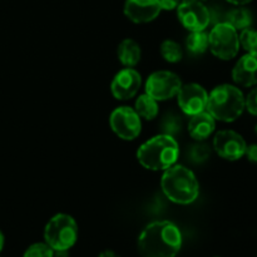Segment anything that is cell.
Returning <instances> with one entry per match:
<instances>
[{
    "label": "cell",
    "instance_id": "cell-1",
    "mask_svg": "<svg viewBox=\"0 0 257 257\" xmlns=\"http://www.w3.org/2000/svg\"><path fill=\"white\" fill-rule=\"evenodd\" d=\"M182 247V233L171 221H156L143 228L138 237L142 257H176Z\"/></svg>",
    "mask_w": 257,
    "mask_h": 257
},
{
    "label": "cell",
    "instance_id": "cell-2",
    "mask_svg": "<svg viewBox=\"0 0 257 257\" xmlns=\"http://www.w3.org/2000/svg\"><path fill=\"white\" fill-rule=\"evenodd\" d=\"M161 186L166 197L178 205H188L196 201L200 193V185L192 171L185 166H171L165 170Z\"/></svg>",
    "mask_w": 257,
    "mask_h": 257
},
{
    "label": "cell",
    "instance_id": "cell-3",
    "mask_svg": "<svg viewBox=\"0 0 257 257\" xmlns=\"http://www.w3.org/2000/svg\"><path fill=\"white\" fill-rule=\"evenodd\" d=\"M180 156V148L171 136L160 135L143 143L137 152L141 165L147 170H167L173 166Z\"/></svg>",
    "mask_w": 257,
    "mask_h": 257
},
{
    "label": "cell",
    "instance_id": "cell-4",
    "mask_svg": "<svg viewBox=\"0 0 257 257\" xmlns=\"http://www.w3.org/2000/svg\"><path fill=\"white\" fill-rule=\"evenodd\" d=\"M206 109L215 119L233 122L245 110V97L235 85H218L208 95Z\"/></svg>",
    "mask_w": 257,
    "mask_h": 257
},
{
    "label": "cell",
    "instance_id": "cell-5",
    "mask_svg": "<svg viewBox=\"0 0 257 257\" xmlns=\"http://www.w3.org/2000/svg\"><path fill=\"white\" fill-rule=\"evenodd\" d=\"M78 238V226L67 213H58L50 218L44 230V240L54 251L69 250Z\"/></svg>",
    "mask_w": 257,
    "mask_h": 257
},
{
    "label": "cell",
    "instance_id": "cell-6",
    "mask_svg": "<svg viewBox=\"0 0 257 257\" xmlns=\"http://www.w3.org/2000/svg\"><path fill=\"white\" fill-rule=\"evenodd\" d=\"M208 47L215 57L230 60L237 55L240 49L237 30L228 23H218L208 34Z\"/></svg>",
    "mask_w": 257,
    "mask_h": 257
},
{
    "label": "cell",
    "instance_id": "cell-7",
    "mask_svg": "<svg viewBox=\"0 0 257 257\" xmlns=\"http://www.w3.org/2000/svg\"><path fill=\"white\" fill-rule=\"evenodd\" d=\"M181 24L190 32H202L211 22L208 8L201 0H183L177 7Z\"/></svg>",
    "mask_w": 257,
    "mask_h": 257
},
{
    "label": "cell",
    "instance_id": "cell-8",
    "mask_svg": "<svg viewBox=\"0 0 257 257\" xmlns=\"http://www.w3.org/2000/svg\"><path fill=\"white\" fill-rule=\"evenodd\" d=\"M182 87L180 77L168 70H160L150 75L146 83V93L156 100H166L175 97Z\"/></svg>",
    "mask_w": 257,
    "mask_h": 257
},
{
    "label": "cell",
    "instance_id": "cell-9",
    "mask_svg": "<svg viewBox=\"0 0 257 257\" xmlns=\"http://www.w3.org/2000/svg\"><path fill=\"white\" fill-rule=\"evenodd\" d=\"M109 123L113 132L124 141H133L137 138L142 130L140 115L130 107H119L113 110Z\"/></svg>",
    "mask_w": 257,
    "mask_h": 257
},
{
    "label": "cell",
    "instance_id": "cell-10",
    "mask_svg": "<svg viewBox=\"0 0 257 257\" xmlns=\"http://www.w3.org/2000/svg\"><path fill=\"white\" fill-rule=\"evenodd\" d=\"M245 140L235 131L225 130L216 133L213 140V148L221 158L227 161H237L245 156Z\"/></svg>",
    "mask_w": 257,
    "mask_h": 257
},
{
    "label": "cell",
    "instance_id": "cell-11",
    "mask_svg": "<svg viewBox=\"0 0 257 257\" xmlns=\"http://www.w3.org/2000/svg\"><path fill=\"white\" fill-rule=\"evenodd\" d=\"M178 104L188 115L197 114L206 110L208 94L205 88L196 83H190L181 87L178 90Z\"/></svg>",
    "mask_w": 257,
    "mask_h": 257
},
{
    "label": "cell",
    "instance_id": "cell-12",
    "mask_svg": "<svg viewBox=\"0 0 257 257\" xmlns=\"http://www.w3.org/2000/svg\"><path fill=\"white\" fill-rule=\"evenodd\" d=\"M141 84H142V78H141L140 73L132 68H125V69L118 72L113 78L110 89H112V94L114 95V98L125 100L131 99L137 94Z\"/></svg>",
    "mask_w": 257,
    "mask_h": 257
},
{
    "label": "cell",
    "instance_id": "cell-13",
    "mask_svg": "<svg viewBox=\"0 0 257 257\" xmlns=\"http://www.w3.org/2000/svg\"><path fill=\"white\" fill-rule=\"evenodd\" d=\"M124 15L136 24H145L158 18L162 9L158 0H125Z\"/></svg>",
    "mask_w": 257,
    "mask_h": 257
},
{
    "label": "cell",
    "instance_id": "cell-14",
    "mask_svg": "<svg viewBox=\"0 0 257 257\" xmlns=\"http://www.w3.org/2000/svg\"><path fill=\"white\" fill-rule=\"evenodd\" d=\"M232 79L241 87L257 84V52L247 53L238 59L232 70Z\"/></svg>",
    "mask_w": 257,
    "mask_h": 257
},
{
    "label": "cell",
    "instance_id": "cell-15",
    "mask_svg": "<svg viewBox=\"0 0 257 257\" xmlns=\"http://www.w3.org/2000/svg\"><path fill=\"white\" fill-rule=\"evenodd\" d=\"M215 118L207 110L191 115L188 122V132L196 141H203L210 137L215 131Z\"/></svg>",
    "mask_w": 257,
    "mask_h": 257
},
{
    "label": "cell",
    "instance_id": "cell-16",
    "mask_svg": "<svg viewBox=\"0 0 257 257\" xmlns=\"http://www.w3.org/2000/svg\"><path fill=\"white\" fill-rule=\"evenodd\" d=\"M118 59L124 67L132 68L138 64L141 60V47L136 40L133 39H124L118 45Z\"/></svg>",
    "mask_w": 257,
    "mask_h": 257
},
{
    "label": "cell",
    "instance_id": "cell-17",
    "mask_svg": "<svg viewBox=\"0 0 257 257\" xmlns=\"http://www.w3.org/2000/svg\"><path fill=\"white\" fill-rule=\"evenodd\" d=\"M226 23H228L236 30H243L246 28H250L252 24V14L250 10L245 8H236L228 12Z\"/></svg>",
    "mask_w": 257,
    "mask_h": 257
},
{
    "label": "cell",
    "instance_id": "cell-18",
    "mask_svg": "<svg viewBox=\"0 0 257 257\" xmlns=\"http://www.w3.org/2000/svg\"><path fill=\"white\" fill-rule=\"evenodd\" d=\"M135 110L140 117L146 118V119H153L158 114V103L155 98L146 93L137 98Z\"/></svg>",
    "mask_w": 257,
    "mask_h": 257
},
{
    "label": "cell",
    "instance_id": "cell-19",
    "mask_svg": "<svg viewBox=\"0 0 257 257\" xmlns=\"http://www.w3.org/2000/svg\"><path fill=\"white\" fill-rule=\"evenodd\" d=\"M186 47L190 53L195 55L203 54L208 48V35L205 30L202 32H191L186 39Z\"/></svg>",
    "mask_w": 257,
    "mask_h": 257
},
{
    "label": "cell",
    "instance_id": "cell-20",
    "mask_svg": "<svg viewBox=\"0 0 257 257\" xmlns=\"http://www.w3.org/2000/svg\"><path fill=\"white\" fill-rule=\"evenodd\" d=\"M161 54H162L163 59L168 63H178L183 57L182 48L180 44L173 40H165L161 45Z\"/></svg>",
    "mask_w": 257,
    "mask_h": 257
},
{
    "label": "cell",
    "instance_id": "cell-21",
    "mask_svg": "<svg viewBox=\"0 0 257 257\" xmlns=\"http://www.w3.org/2000/svg\"><path fill=\"white\" fill-rule=\"evenodd\" d=\"M211 156V148L210 146L206 145V143H201L198 141V143L191 146L190 151H188V157H190L191 162L196 163V165H200V163L206 162V161L210 158Z\"/></svg>",
    "mask_w": 257,
    "mask_h": 257
},
{
    "label": "cell",
    "instance_id": "cell-22",
    "mask_svg": "<svg viewBox=\"0 0 257 257\" xmlns=\"http://www.w3.org/2000/svg\"><path fill=\"white\" fill-rule=\"evenodd\" d=\"M238 43L247 53L257 52V30L251 27L241 30V34L238 35Z\"/></svg>",
    "mask_w": 257,
    "mask_h": 257
},
{
    "label": "cell",
    "instance_id": "cell-23",
    "mask_svg": "<svg viewBox=\"0 0 257 257\" xmlns=\"http://www.w3.org/2000/svg\"><path fill=\"white\" fill-rule=\"evenodd\" d=\"M161 128H162L163 135L175 137L176 135H178L181 132V128H182L181 118L176 114L165 115L162 123H161Z\"/></svg>",
    "mask_w": 257,
    "mask_h": 257
},
{
    "label": "cell",
    "instance_id": "cell-24",
    "mask_svg": "<svg viewBox=\"0 0 257 257\" xmlns=\"http://www.w3.org/2000/svg\"><path fill=\"white\" fill-rule=\"evenodd\" d=\"M54 250L47 242H37L25 250L23 257H53Z\"/></svg>",
    "mask_w": 257,
    "mask_h": 257
},
{
    "label": "cell",
    "instance_id": "cell-25",
    "mask_svg": "<svg viewBox=\"0 0 257 257\" xmlns=\"http://www.w3.org/2000/svg\"><path fill=\"white\" fill-rule=\"evenodd\" d=\"M245 108L251 114L257 115V87L248 93L245 98Z\"/></svg>",
    "mask_w": 257,
    "mask_h": 257
},
{
    "label": "cell",
    "instance_id": "cell-26",
    "mask_svg": "<svg viewBox=\"0 0 257 257\" xmlns=\"http://www.w3.org/2000/svg\"><path fill=\"white\" fill-rule=\"evenodd\" d=\"M158 3H160V7L162 10H173L177 9L181 0H158Z\"/></svg>",
    "mask_w": 257,
    "mask_h": 257
},
{
    "label": "cell",
    "instance_id": "cell-27",
    "mask_svg": "<svg viewBox=\"0 0 257 257\" xmlns=\"http://www.w3.org/2000/svg\"><path fill=\"white\" fill-rule=\"evenodd\" d=\"M246 157L248 158V161L252 163H256L257 165V145H250L246 147L245 152Z\"/></svg>",
    "mask_w": 257,
    "mask_h": 257
},
{
    "label": "cell",
    "instance_id": "cell-28",
    "mask_svg": "<svg viewBox=\"0 0 257 257\" xmlns=\"http://www.w3.org/2000/svg\"><path fill=\"white\" fill-rule=\"evenodd\" d=\"M226 2H228L232 5H237V7H243V5L248 4V3H251L252 0H226Z\"/></svg>",
    "mask_w": 257,
    "mask_h": 257
},
{
    "label": "cell",
    "instance_id": "cell-29",
    "mask_svg": "<svg viewBox=\"0 0 257 257\" xmlns=\"http://www.w3.org/2000/svg\"><path fill=\"white\" fill-rule=\"evenodd\" d=\"M53 257H69V253H68V250H57L54 251Z\"/></svg>",
    "mask_w": 257,
    "mask_h": 257
},
{
    "label": "cell",
    "instance_id": "cell-30",
    "mask_svg": "<svg viewBox=\"0 0 257 257\" xmlns=\"http://www.w3.org/2000/svg\"><path fill=\"white\" fill-rule=\"evenodd\" d=\"M98 257H119L117 253H114L113 251H104V252L100 253Z\"/></svg>",
    "mask_w": 257,
    "mask_h": 257
},
{
    "label": "cell",
    "instance_id": "cell-31",
    "mask_svg": "<svg viewBox=\"0 0 257 257\" xmlns=\"http://www.w3.org/2000/svg\"><path fill=\"white\" fill-rule=\"evenodd\" d=\"M3 247H4V235H3V232L0 231V252H2Z\"/></svg>",
    "mask_w": 257,
    "mask_h": 257
},
{
    "label": "cell",
    "instance_id": "cell-32",
    "mask_svg": "<svg viewBox=\"0 0 257 257\" xmlns=\"http://www.w3.org/2000/svg\"><path fill=\"white\" fill-rule=\"evenodd\" d=\"M255 132H256V135H257V124H256V128H255Z\"/></svg>",
    "mask_w": 257,
    "mask_h": 257
},
{
    "label": "cell",
    "instance_id": "cell-33",
    "mask_svg": "<svg viewBox=\"0 0 257 257\" xmlns=\"http://www.w3.org/2000/svg\"><path fill=\"white\" fill-rule=\"evenodd\" d=\"M201 2H205V0H201Z\"/></svg>",
    "mask_w": 257,
    "mask_h": 257
}]
</instances>
